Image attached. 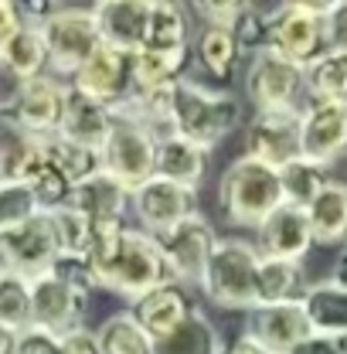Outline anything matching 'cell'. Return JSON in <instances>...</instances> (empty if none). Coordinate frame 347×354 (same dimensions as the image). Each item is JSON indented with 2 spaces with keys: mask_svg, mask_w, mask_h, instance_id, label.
<instances>
[{
  "mask_svg": "<svg viewBox=\"0 0 347 354\" xmlns=\"http://www.w3.org/2000/svg\"><path fill=\"white\" fill-rule=\"evenodd\" d=\"M99 38L109 48L120 51H140L147 38V17H150V0H102L92 7Z\"/></svg>",
  "mask_w": 347,
  "mask_h": 354,
  "instance_id": "ffe728a7",
  "label": "cell"
},
{
  "mask_svg": "<svg viewBox=\"0 0 347 354\" xmlns=\"http://www.w3.org/2000/svg\"><path fill=\"white\" fill-rule=\"evenodd\" d=\"M259 249L245 239H218L215 252L205 266L201 293L225 310L256 307V283H259Z\"/></svg>",
  "mask_w": 347,
  "mask_h": 354,
  "instance_id": "277c9868",
  "label": "cell"
},
{
  "mask_svg": "<svg viewBox=\"0 0 347 354\" xmlns=\"http://www.w3.org/2000/svg\"><path fill=\"white\" fill-rule=\"evenodd\" d=\"M310 102L347 99V51H323L303 68Z\"/></svg>",
  "mask_w": 347,
  "mask_h": 354,
  "instance_id": "1f68e13d",
  "label": "cell"
},
{
  "mask_svg": "<svg viewBox=\"0 0 347 354\" xmlns=\"http://www.w3.org/2000/svg\"><path fill=\"white\" fill-rule=\"evenodd\" d=\"M38 212H41V208H38V201H35V194H31L28 184L10 180V177L0 180V232H7V228H14V225H21V221H28V218H35Z\"/></svg>",
  "mask_w": 347,
  "mask_h": 354,
  "instance_id": "74e56055",
  "label": "cell"
},
{
  "mask_svg": "<svg viewBox=\"0 0 347 354\" xmlns=\"http://www.w3.org/2000/svg\"><path fill=\"white\" fill-rule=\"evenodd\" d=\"M157 242H160V249L171 263L177 283H201L205 266H208L218 245V235L212 228V221L194 215V218L167 228L164 235H157Z\"/></svg>",
  "mask_w": 347,
  "mask_h": 354,
  "instance_id": "2e32d148",
  "label": "cell"
},
{
  "mask_svg": "<svg viewBox=\"0 0 347 354\" xmlns=\"http://www.w3.org/2000/svg\"><path fill=\"white\" fill-rule=\"evenodd\" d=\"M0 65H3L17 82H28V79L44 75V72H48V44H44L41 24L24 21V28L0 51Z\"/></svg>",
  "mask_w": 347,
  "mask_h": 354,
  "instance_id": "4316f807",
  "label": "cell"
},
{
  "mask_svg": "<svg viewBox=\"0 0 347 354\" xmlns=\"http://www.w3.org/2000/svg\"><path fill=\"white\" fill-rule=\"evenodd\" d=\"M58 351L62 354H99L95 330H88V327H75V330L62 334V337H58Z\"/></svg>",
  "mask_w": 347,
  "mask_h": 354,
  "instance_id": "7bdbcfd3",
  "label": "cell"
},
{
  "mask_svg": "<svg viewBox=\"0 0 347 354\" xmlns=\"http://www.w3.org/2000/svg\"><path fill=\"white\" fill-rule=\"evenodd\" d=\"M51 228H55V239H58V252L68 256V259H86L88 249H92V239H95V228L92 221L82 218L75 208H55L48 212Z\"/></svg>",
  "mask_w": 347,
  "mask_h": 354,
  "instance_id": "e575fe53",
  "label": "cell"
},
{
  "mask_svg": "<svg viewBox=\"0 0 347 354\" xmlns=\"http://www.w3.org/2000/svg\"><path fill=\"white\" fill-rule=\"evenodd\" d=\"M88 307V293L62 279L58 272H44L31 279V327H41L51 334H68L82 327V317Z\"/></svg>",
  "mask_w": 347,
  "mask_h": 354,
  "instance_id": "9a60e30c",
  "label": "cell"
},
{
  "mask_svg": "<svg viewBox=\"0 0 347 354\" xmlns=\"http://www.w3.org/2000/svg\"><path fill=\"white\" fill-rule=\"evenodd\" d=\"M3 177H7V174H3V160H0V180H3Z\"/></svg>",
  "mask_w": 347,
  "mask_h": 354,
  "instance_id": "f907efd6",
  "label": "cell"
},
{
  "mask_svg": "<svg viewBox=\"0 0 347 354\" xmlns=\"http://www.w3.org/2000/svg\"><path fill=\"white\" fill-rule=\"evenodd\" d=\"M41 35L48 44V72L62 82H72V75L102 44L92 7H55L41 21Z\"/></svg>",
  "mask_w": 347,
  "mask_h": 354,
  "instance_id": "5b68a950",
  "label": "cell"
},
{
  "mask_svg": "<svg viewBox=\"0 0 347 354\" xmlns=\"http://www.w3.org/2000/svg\"><path fill=\"white\" fill-rule=\"evenodd\" d=\"M323 44H327V51H347V0L327 3V14H323Z\"/></svg>",
  "mask_w": 347,
  "mask_h": 354,
  "instance_id": "60d3db41",
  "label": "cell"
},
{
  "mask_svg": "<svg viewBox=\"0 0 347 354\" xmlns=\"http://www.w3.org/2000/svg\"><path fill=\"white\" fill-rule=\"evenodd\" d=\"M313 245H341L347 242V180H327L323 191L306 208Z\"/></svg>",
  "mask_w": 347,
  "mask_h": 354,
  "instance_id": "603a6c76",
  "label": "cell"
},
{
  "mask_svg": "<svg viewBox=\"0 0 347 354\" xmlns=\"http://www.w3.org/2000/svg\"><path fill=\"white\" fill-rule=\"evenodd\" d=\"M14 354H62L58 351V334L41 330V327H24V330H17Z\"/></svg>",
  "mask_w": 347,
  "mask_h": 354,
  "instance_id": "b9f144b4",
  "label": "cell"
},
{
  "mask_svg": "<svg viewBox=\"0 0 347 354\" xmlns=\"http://www.w3.org/2000/svg\"><path fill=\"white\" fill-rule=\"evenodd\" d=\"M327 180H330V177H327L323 167H317V164H310L303 157H297L293 164H286V167L279 171L283 201H286V205H297V208H310V201L323 191Z\"/></svg>",
  "mask_w": 347,
  "mask_h": 354,
  "instance_id": "d590c367",
  "label": "cell"
},
{
  "mask_svg": "<svg viewBox=\"0 0 347 354\" xmlns=\"http://www.w3.org/2000/svg\"><path fill=\"white\" fill-rule=\"evenodd\" d=\"M205 171H208V153L201 147H194L191 140L167 136V140L157 143V174L160 177L187 184V187H198Z\"/></svg>",
  "mask_w": 347,
  "mask_h": 354,
  "instance_id": "83f0119b",
  "label": "cell"
},
{
  "mask_svg": "<svg viewBox=\"0 0 347 354\" xmlns=\"http://www.w3.org/2000/svg\"><path fill=\"white\" fill-rule=\"evenodd\" d=\"M68 86L75 88L79 95H86L92 102L106 106V109H120L126 99L133 95V68H130V55L109 44H99L92 51L86 65L72 75Z\"/></svg>",
  "mask_w": 347,
  "mask_h": 354,
  "instance_id": "4fadbf2b",
  "label": "cell"
},
{
  "mask_svg": "<svg viewBox=\"0 0 347 354\" xmlns=\"http://www.w3.org/2000/svg\"><path fill=\"white\" fill-rule=\"evenodd\" d=\"M306 92L303 68L290 58L276 55L272 48H262L252 55L245 72V99L256 106V113L269 109H300V95Z\"/></svg>",
  "mask_w": 347,
  "mask_h": 354,
  "instance_id": "9c48e42d",
  "label": "cell"
},
{
  "mask_svg": "<svg viewBox=\"0 0 347 354\" xmlns=\"http://www.w3.org/2000/svg\"><path fill=\"white\" fill-rule=\"evenodd\" d=\"M323 14H327V3H306V0L269 7V48L290 58L293 65L306 68L313 58L327 51Z\"/></svg>",
  "mask_w": 347,
  "mask_h": 354,
  "instance_id": "8992f818",
  "label": "cell"
},
{
  "mask_svg": "<svg viewBox=\"0 0 347 354\" xmlns=\"http://www.w3.org/2000/svg\"><path fill=\"white\" fill-rule=\"evenodd\" d=\"M68 208H75L82 218L92 221L95 232L116 228V225H130L126 218L133 212V191L123 187L116 177H109L106 171H99L95 177H88V180L72 187Z\"/></svg>",
  "mask_w": 347,
  "mask_h": 354,
  "instance_id": "e0dca14e",
  "label": "cell"
},
{
  "mask_svg": "<svg viewBox=\"0 0 347 354\" xmlns=\"http://www.w3.org/2000/svg\"><path fill=\"white\" fill-rule=\"evenodd\" d=\"M143 48L147 51H191V21H187V10L180 3H171V0H150Z\"/></svg>",
  "mask_w": 347,
  "mask_h": 354,
  "instance_id": "d4e9b609",
  "label": "cell"
},
{
  "mask_svg": "<svg viewBox=\"0 0 347 354\" xmlns=\"http://www.w3.org/2000/svg\"><path fill=\"white\" fill-rule=\"evenodd\" d=\"M0 116H3V113H0Z\"/></svg>",
  "mask_w": 347,
  "mask_h": 354,
  "instance_id": "816d5d0a",
  "label": "cell"
},
{
  "mask_svg": "<svg viewBox=\"0 0 347 354\" xmlns=\"http://www.w3.org/2000/svg\"><path fill=\"white\" fill-rule=\"evenodd\" d=\"M191 304H187V297H184V290H180V283H174V286H160V290H150V293H143L140 300H133L130 304V313L133 320L153 337V341H160V337H167L174 327H180L187 317H191Z\"/></svg>",
  "mask_w": 347,
  "mask_h": 354,
  "instance_id": "7402d4cb",
  "label": "cell"
},
{
  "mask_svg": "<svg viewBox=\"0 0 347 354\" xmlns=\"http://www.w3.org/2000/svg\"><path fill=\"white\" fill-rule=\"evenodd\" d=\"M306 290L303 263L290 259H259V283H256V307L300 300Z\"/></svg>",
  "mask_w": 347,
  "mask_h": 354,
  "instance_id": "f546056e",
  "label": "cell"
},
{
  "mask_svg": "<svg viewBox=\"0 0 347 354\" xmlns=\"http://www.w3.org/2000/svg\"><path fill=\"white\" fill-rule=\"evenodd\" d=\"M21 28H24V14H21V7L10 3V0H0V51L10 44V38H14Z\"/></svg>",
  "mask_w": 347,
  "mask_h": 354,
  "instance_id": "ee69618b",
  "label": "cell"
},
{
  "mask_svg": "<svg viewBox=\"0 0 347 354\" xmlns=\"http://www.w3.org/2000/svg\"><path fill=\"white\" fill-rule=\"evenodd\" d=\"M330 279H334L337 286H344V290H347V249H344V256L334 263V276H330Z\"/></svg>",
  "mask_w": 347,
  "mask_h": 354,
  "instance_id": "c3c4849f",
  "label": "cell"
},
{
  "mask_svg": "<svg viewBox=\"0 0 347 354\" xmlns=\"http://www.w3.org/2000/svg\"><path fill=\"white\" fill-rule=\"evenodd\" d=\"M44 150H48V157L58 164V171L68 177L72 184H82V180H88V177H95L102 171L99 150L68 143V140H62V136H44Z\"/></svg>",
  "mask_w": 347,
  "mask_h": 354,
  "instance_id": "836d02e7",
  "label": "cell"
},
{
  "mask_svg": "<svg viewBox=\"0 0 347 354\" xmlns=\"http://www.w3.org/2000/svg\"><path fill=\"white\" fill-rule=\"evenodd\" d=\"M225 354H272V351H265L256 337H249V334H238L228 348H225Z\"/></svg>",
  "mask_w": 347,
  "mask_h": 354,
  "instance_id": "bcb514c9",
  "label": "cell"
},
{
  "mask_svg": "<svg viewBox=\"0 0 347 354\" xmlns=\"http://www.w3.org/2000/svg\"><path fill=\"white\" fill-rule=\"evenodd\" d=\"M65 95L68 82L55 79L51 72H44L38 79H28L17 86V95L7 109V116L31 136H55L62 127V113H65Z\"/></svg>",
  "mask_w": 347,
  "mask_h": 354,
  "instance_id": "5bb4252c",
  "label": "cell"
},
{
  "mask_svg": "<svg viewBox=\"0 0 347 354\" xmlns=\"http://www.w3.org/2000/svg\"><path fill=\"white\" fill-rule=\"evenodd\" d=\"M279 205H286L279 171L249 157H238L225 167V174L218 180V212L225 215L228 225L259 228Z\"/></svg>",
  "mask_w": 347,
  "mask_h": 354,
  "instance_id": "7a4b0ae2",
  "label": "cell"
},
{
  "mask_svg": "<svg viewBox=\"0 0 347 354\" xmlns=\"http://www.w3.org/2000/svg\"><path fill=\"white\" fill-rule=\"evenodd\" d=\"M14 341H17V330L0 324V354H14Z\"/></svg>",
  "mask_w": 347,
  "mask_h": 354,
  "instance_id": "7dc6e473",
  "label": "cell"
},
{
  "mask_svg": "<svg viewBox=\"0 0 347 354\" xmlns=\"http://www.w3.org/2000/svg\"><path fill=\"white\" fill-rule=\"evenodd\" d=\"M303 310L310 317V327L313 334H323V337H341L347 334V290L337 286L334 279H323V283H313L303 290Z\"/></svg>",
  "mask_w": 347,
  "mask_h": 354,
  "instance_id": "cb8c5ba5",
  "label": "cell"
},
{
  "mask_svg": "<svg viewBox=\"0 0 347 354\" xmlns=\"http://www.w3.org/2000/svg\"><path fill=\"white\" fill-rule=\"evenodd\" d=\"M95 341H99V354H153V337L133 320L130 310L102 320Z\"/></svg>",
  "mask_w": 347,
  "mask_h": 354,
  "instance_id": "d6a6232c",
  "label": "cell"
},
{
  "mask_svg": "<svg viewBox=\"0 0 347 354\" xmlns=\"http://www.w3.org/2000/svg\"><path fill=\"white\" fill-rule=\"evenodd\" d=\"M109 130H113V109H106V106L92 102L86 95H79L75 88L68 86L62 127H58L55 136H62L68 143H79V147H88V150H102Z\"/></svg>",
  "mask_w": 347,
  "mask_h": 354,
  "instance_id": "44dd1931",
  "label": "cell"
},
{
  "mask_svg": "<svg viewBox=\"0 0 347 354\" xmlns=\"http://www.w3.org/2000/svg\"><path fill=\"white\" fill-rule=\"evenodd\" d=\"M249 3H238V0H212V3H194V14L201 17V24H212V28H232L242 21Z\"/></svg>",
  "mask_w": 347,
  "mask_h": 354,
  "instance_id": "ab89813d",
  "label": "cell"
},
{
  "mask_svg": "<svg viewBox=\"0 0 347 354\" xmlns=\"http://www.w3.org/2000/svg\"><path fill=\"white\" fill-rule=\"evenodd\" d=\"M256 249H259L262 259L303 263L306 252L313 249V232H310L306 208L279 205V208L256 228Z\"/></svg>",
  "mask_w": 347,
  "mask_h": 354,
  "instance_id": "d6986e66",
  "label": "cell"
},
{
  "mask_svg": "<svg viewBox=\"0 0 347 354\" xmlns=\"http://www.w3.org/2000/svg\"><path fill=\"white\" fill-rule=\"evenodd\" d=\"M174 123L177 136L191 140L205 153H212L228 133L238 130L242 123V106L232 92L201 86L194 79L177 82V99H174Z\"/></svg>",
  "mask_w": 347,
  "mask_h": 354,
  "instance_id": "3957f363",
  "label": "cell"
},
{
  "mask_svg": "<svg viewBox=\"0 0 347 354\" xmlns=\"http://www.w3.org/2000/svg\"><path fill=\"white\" fill-rule=\"evenodd\" d=\"M58 256L62 252H58V239H55L48 212H38L35 218L0 232V269L24 276L28 283L51 272Z\"/></svg>",
  "mask_w": 347,
  "mask_h": 354,
  "instance_id": "ba28073f",
  "label": "cell"
},
{
  "mask_svg": "<svg viewBox=\"0 0 347 354\" xmlns=\"http://www.w3.org/2000/svg\"><path fill=\"white\" fill-rule=\"evenodd\" d=\"M235 38H238V48L242 51H262L269 48V10H259V7H245L242 21L235 24Z\"/></svg>",
  "mask_w": 347,
  "mask_h": 354,
  "instance_id": "f35d334b",
  "label": "cell"
},
{
  "mask_svg": "<svg viewBox=\"0 0 347 354\" xmlns=\"http://www.w3.org/2000/svg\"><path fill=\"white\" fill-rule=\"evenodd\" d=\"M191 51H133L130 68H133V88H157L171 86L184 79Z\"/></svg>",
  "mask_w": 347,
  "mask_h": 354,
  "instance_id": "4dcf8cb0",
  "label": "cell"
},
{
  "mask_svg": "<svg viewBox=\"0 0 347 354\" xmlns=\"http://www.w3.org/2000/svg\"><path fill=\"white\" fill-rule=\"evenodd\" d=\"M249 337H256L265 351L286 354L300 341L313 334L310 317L303 310V300H286V304H265L249 310Z\"/></svg>",
  "mask_w": 347,
  "mask_h": 354,
  "instance_id": "ac0fdd59",
  "label": "cell"
},
{
  "mask_svg": "<svg viewBox=\"0 0 347 354\" xmlns=\"http://www.w3.org/2000/svg\"><path fill=\"white\" fill-rule=\"evenodd\" d=\"M133 215L140 218L143 232L164 235L167 228L198 215V187L153 174L133 191Z\"/></svg>",
  "mask_w": 347,
  "mask_h": 354,
  "instance_id": "7c38bea8",
  "label": "cell"
},
{
  "mask_svg": "<svg viewBox=\"0 0 347 354\" xmlns=\"http://www.w3.org/2000/svg\"><path fill=\"white\" fill-rule=\"evenodd\" d=\"M191 51H194V62L205 75L212 79H232L235 65H238V38L232 28H212V24H201L194 41H191Z\"/></svg>",
  "mask_w": 347,
  "mask_h": 354,
  "instance_id": "484cf974",
  "label": "cell"
},
{
  "mask_svg": "<svg viewBox=\"0 0 347 354\" xmlns=\"http://www.w3.org/2000/svg\"><path fill=\"white\" fill-rule=\"evenodd\" d=\"M99 157H102V171L130 191L157 174V140L150 136L147 127L120 113H113V130L106 136Z\"/></svg>",
  "mask_w": 347,
  "mask_h": 354,
  "instance_id": "52a82bcc",
  "label": "cell"
},
{
  "mask_svg": "<svg viewBox=\"0 0 347 354\" xmlns=\"http://www.w3.org/2000/svg\"><path fill=\"white\" fill-rule=\"evenodd\" d=\"M286 354H337V344H334V337H323V334H310L306 341H300L293 351Z\"/></svg>",
  "mask_w": 347,
  "mask_h": 354,
  "instance_id": "f6af8a7d",
  "label": "cell"
},
{
  "mask_svg": "<svg viewBox=\"0 0 347 354\" xmlns=\"http://www.w3.org/2000/svg\"><path fill=\"white\" fill-rule=\"evenodd\" d=\"M153 354H225V344L215 324L201 310H191V317L180 327L153 341Z\"/></svg>",
  "mask_w": 347,
  "mask_h": 354,
  "instance_id": "f1b7e54d",
  "label": "cell"
},
{
  "mask_svg": "<svg viewBox=\"0 0 347 354\" xmlns=\"http://www.w3.org/2000/svg\"><path fill=\"white\" fill-rule=\"evenodd\" d=\"M86 259L88 272L95 279V290L116 293L130 304L150 290L177 283L157 235L133 228V225H116V228L95 232Z\"/></svg>",
  "mask_w": 347,
  "mask_h": 354,
  "instance_id": "6da1fadb",
  "label": "cell"
},
{
  "mask_svg": "<svg viewBox=\"0 0 347 354\" xmlns=\"http://www.w3.org/2000/svg\"><path fill=\"white\" fill-rule=\"evenodd\" d=\"M347 153V99L306 102L300 109V157L330 167Z\"/></svg>",
  "mask_w": 347,
  "mask_h": 354,
  "instance_id": "8fae6325",
  "label": "cell"
},
{
  "mask_svg": "<svg viewBox=\"0 0 347 354\" xmlns=\"http://www.w3.org/2000/svg\"><path fill=\"white\" fill-rule=\"evenodd\" d=\"M334 344H337V354H347V334H341V337H334Z\"/></svg>",
  "mask_w": 347,
  "mask_h": 354,
  "instance_id": "681fc988",
  "label": "cell"
},
{
  "mask_svg": "<svg viewBox=\"0 0 347 354\" xmlns=\"http://www.w3.org/2000/svg\"><path fill=\"white\" fill-rule=\"evenodd\" d=\"M0 324L10 330L31 327V283L0 269Z\"/></svg>",
  "mask_w": 347,
  "mask_h": 354,
  "instance_id": "8d00e7d4",
  "label": "cell"
},
{
  "mask_svg": "<svg viewBox=\"0 0 347 354\" xmlns=\"http://www.w3.org/2000/svg\"><path fill=\"white\" fill-rule=\"evenodd\" d=\"M242 147L249 160H259L272 171H283L300 157V109H269L245 123Z\"/></svg>",
  "mask_w": 347,
  "mask_h": 354,
  "instance_id": "30bf717a",
  "label": "cell"
}]
</instances>
